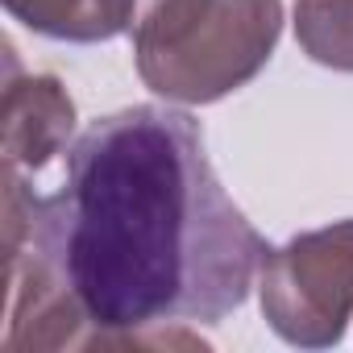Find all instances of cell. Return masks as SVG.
<instances>
[{"label": "cell", "mask_w": 353, "mask_h": 353, "mask_svg": "<svg viewBox=\"0 0 353 353\" xmlns=\"http://www.w3.org/2000/svg\"><path fill=\"white\" fill-rule=\"evenodd\" d=\"M17 245L63 274L96 345H158L150 328L221 324L270 250L225 196L196 117L162 104L100 117L50 196H30L5 166V254Z\"/></svg>", "instance_id": "6da1fadb"}, {"label": "cell", "mask_w": 353, "mask_h": 353, "mask_svg": "<svg viewBox=\"0 0 353 353\" xmlns=\"http://www.w3.org/2000/svg\"><path fill=\"white\" fill-rule=\"evenodd\" d=\"M283 0H137L133 67L166 104H212L274 54Z\"/></svg>", "instance_id": "7a4b0ae2"}, {"label": "cell", "mask_w": 353, "mask_h": 353, "mask_svg": "<svg viewBox=\"0 0 353 353\" xmlns=\"http://www.w3.org/2000/svg\"><path fill=\"white\" fill-rule=\"evenodd\" d=\"M266 324L299 349H328L353 320V221L266 250L258 274Z\"/></svg>", "instance_id": "3957f363"}, {"label": "cell", "mask_w": 353, "mask_h": 353, "mask_svg": "<svg viewBox=\"0 0 353 353\" xmlns=\"http://www.w3.org/2000/svg\"><path fill=\"white\" fill-rule=\"evenodd\" d=\"M75 129V100L54 75H21L9 59L5 83V166L38 170L46 166Z\"/></svg>", "instance_id": "277c9868"}, {"label": "cell", "mask_w": 353, "mask_h": 353, "mask_svg": "<svg viewBox=\"0 0 353 353\" xmlns=\"http://www.w3.org/2000/svg\"><path fill=\"white\" fill-rule=\"evenodd\" d=\"M13 21L54 42H108L129 34L137 0H5Z\"/></svg>", "instance_id": "5b68a950"}, {"label": "cell", "mask_w": 353, "mask_h": 353, "mask_svg": "<svg viewBox=\"0 0 353 353\" xmlns=\"http://www.w3.org/2000/svg\"><path fill=\"white\" fill-rule=\"evenodd\" d=\"M295 42L312 63L353 75V0H295Z\"/></svg>", "instance_id": "8992f818"}]
</instances>
